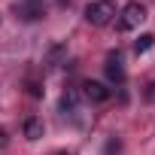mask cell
<instances>
[{
	"instance_id": "6da1fadb",
	"label": "cell",
	"mask_w": 155,
	"mask_h": 155,
	"mask_svg": "<svg viewBox=\"0 0 155 155\" xmlns=\"http://www.w3.org/2000/svg\"><path fill=\"white\" fill-rule=\"evenodd\" d=\"M113 18H116V3L113 0H91L85 6V21L94 25V28H107Z\"/></svg>"
},
{
	"instance_id": "7a4b0ae2",
	"label": "cell",
	"mask_w": 155,
	"mask_h": 155,
	"mask_svg": "<svg viewBox=\"0 0 155 155\" xmlns=\"http://www.w3.org/2000/svg\"><path fill=\"white\" fill-rule=\"evenodd\" d=\"M146 21V6L140 3V0H131V3L122 9V18H119V28L122 31H134Z\"/></svg>"
},
{
	"instance_id": "3957f363",
	"label": "cell",
	"mask_w": 155,
	"mask_h": 155,
	"mask_svg": "<svg viewBox=\"0 0 155 155\" xmlns=\"http://www.w3.org/2000/svg\"><path fill=\"white\" fill-rule=\"evenodd\" d=\"M82 94H85V101H91V104H107L113 91H110L104 82H97V79H85V82H82Z\"/></svg>"
},
{
	"instance_id": "277c9868",
	"label": "cell",
	"mask_w": 155,
	"mask_h": 155,
	"mask_svg": "<svg viewBox=\"0 0 155 155\" xmlns=\"http://www.w3.org/2000/svg\"><path fill=\"white\" fill-rule=\"evenodd\" d=\"M104 70H107V79H110L113 85H122V82H125V64H122V55H119V52H110V55H107Z\"/></svg>"
},
{
	"instance_id": "5b68a950",
	"label": "cell",
	"mask_w": 155,
	"mask_h": 155,
	"mask_svg": "<svg viewBox=\"0 0 155 155\" xmlns=\"http://www.w3.org/2000/svg\"><path fill=\"white\" fill-rule=\"evenodd\" d=\"M15 12H18V18H25V21H37V18L43 15V0H21V3L15 6Z\"/></svg>"
},
{
	"instance_id": "8992f818",
	"label": "cell",
	"mask_w": 155,
	"mask_h": 155,
	"mask_svg": "<svg viewBox=\"0 0 155 155\" xmlns=\"http://www.w3.org/2000/svg\"><path fill=\"white\" fill-rule=\"evenodd\" d=\"M43 131H46V128H43V122H40L37 116L25 119V137H28V140H40V137H43Z\"/></svg>"
},
{
	"instance_id": "52a82bcc",
	"label": "cell",
	"mask_w": 155,
	"mask_h": 155,
	"mask_svg": "<svg viewBox=\"0 0 155 155\" xmlns=\"http://www.w3.org/2000/svg\"><path fill=\"white\" fill-rule=\"evenodd\" d=\"M76 101H79V91H76V88H67V91L61 94V110H64V113H76Z\"/></svg>"
},
{
	"instance_id": "ba28073f",
	"label": "cell",
	"mask_w": 155,
	"mask_h": 155,
	"mask_svg": "<svg viewBox=\"0 0 155 155\" xmlns=\"http://www.w3.org/2000/svg\"><path fill=\"white\" fill-rule=\"evenodd\" d=\"M155 46V34H140L137 40H134V52L137 55H143V52H149Z\"/></svg>"
},
{
	"instance_id": "9c48e42d",
	"label": "cell",
	"mask_w": 155,
	"mask_h": 155,
	"mask_svg": "<svg viewBox=\"0 0 155 155\" xmlns=\"http://www.w3.org/2000/svg\"><path fill=\"white\" fill-rule=\"evenodd\" d=\"M119 149H122L119 140H110V143H107V155H119Z\"/></svg>"
},
{
	"instance_id": "30bf717a",
	"label": "cell",
	"mask_w": 155,
	"mask_h": 155,
	"mask_svg": "<svg viewBox=\"0 0 155 155\" xmlns=\"http://www.w3.org/2000/svg\"><path fill=\"white\" fill-rule=\"evenodd\" d=\"M6 146H9V131L0 128V149H6Z\"/></svg>"
},
{
	"instance_id": "8fae6325",
	"label": "cell",
	"mask_w": 155,
	"mask_h": 155,
	"mask_svg": "<svg viewBox=\"0 0 155 155\" xmlns=\"http://www.w3.org/2000/svg\"><path fill=\"white\" fill-rule=\"evenodd\" d=\"M146 97H149V101H155V82L149 85V91H146Z\"/></svg>"
},
{
	"instance_id": "7c38bea8",
	"label": "cell",
	"mask_w": 155,
	"mask_h": 155,
	"mask_svg": "<svg viewBox=\"0 0 155 155\" xmlns=\"http://www.w3.org/2000/svg\"><path fill=\"white\" fill-rule=\"evenodd\" d=\"M55 155H67V152H55Z\"/></svg>"
}]
</instances>
